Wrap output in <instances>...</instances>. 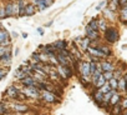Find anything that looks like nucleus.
I'll return each mask as SVG.
<instances>
[{
	"label": "nucleus",
	"instance_id": "2",
	"mask_svg": "<svg viewBox=\"0 0 127 115\" xmlns=\"http://www.w3.org/2000/svg\"><path fill=\"white\" fill-rule=\"evenodd\" d=\"M79 71H80V75L81 76H85V78H91V69H90V63L87 61H84L81 63L80 68H79Z\"/></svg>",
	"mask_w": 127,
	"mask_h": 115
},
{
	"label": "nucleus",
	"instance_id": "4",
	"mask_svg": "<svg viewBox=\"0 0 127 115\" xmlns=\"http://www.w3.org/2000/svg\"><path fill=\"white\" fill-rule=\"evenodd\" d=\"M24 91H25V95L29 98H39L40 95V89L37 86H26Z\"/></svg>",
	"mask_w": 127,
	"mask_h": 115
},
{
	"label": "nucleus",
	"instance_id": "27",
	"mask_svg": "<svg viewBox=\"0 0 127 115\" xmlns=\"http://www.w3.org/2000/svg\"><path fill=\"white\" fill-rule=\"evenodd\" d=\"M98 28H100V30H103V31L107 29L106 18H101V19H98Z\"/></svg>",
	"mask_w": 127,
	"mask_h": 115
},
{
	"label": "nucleus",
	"instance_id": "18",
	"mask_svg": "<svg viewBox=\"0 0 127 115\" xmlns=\"http://www.w3.org/2000/svg\"><path fill=\"white\" fill-rule=\"evenodd\" d=\"M6 16H14V3H8L5 6Z\"/></svg>",
	"mask_w": 127,
	"mask_h": 115
},
{
	"label": "nucleus",
	"instance_id": "40",
	"mask_svg": "<svg viewBox=\"0 0 127 115\" xmlns=\"http://www.w3.org/2000/svg\"><path fill=\"white\" fill-rule=\"evenodd\" d=\"M37 33H39L40 35H44V29H42V28H39V29H37Z\"/></svg>",
	"mask_w": 127,
	"mask_h": 115
},
{
	"label": "nucleus",
	"instance_id": "29",
	"mask_svg": "<svg viewBox=\"0 0 127 115\" xmlns=\"http://www.w3.org/2000/svg\"><path fill=\"white\" fill-rule=\"evenodd\" d=\"M108 83H110V85H111V88L113 90H117L118 89V80L116 78H112L111 80H108Z\"/></svg>",
	"mask_w": 127,
	"mask_h": 115
},
{
	"label": "nucleus",
	"instance_id": "11",
	"mask_svg": "<svg viewBox=\"0 0 127 115\" xmlns=\"http://www.w3.org/2000/svg\"><path fill=\"white\" fill-rule=\"evenodd\" d=\"M19 95H20V93H19V90L15 86H9L6 89V96H9L11 99H18Z\"/></svg>",
	"mask_w": 127,
	"mask_h": 115
},
{
	"label": "nucleus",
	"instance_id": "42",
	"mask_svg": "<svg viewBox=\"0 0 127 115\" xmlns=\"http://www.w3.org/2000/svg\"><path fill=\"white\" fill-rule=\"evenodd\" d=\"M0 29H1V25H0Z\"/></svg>",
	"mask_w": 127,
	"mask_h": 115
},
{
	"label": "nucleus",
	"instance_id": "24",
	"mask_svg": "<svg viewBox=\"0 0 127 115\" xmlns=\"http://www.w3.org/2000/svg\"><path fill=\"white\" fill-rule=\"evenodd\" d=\"M107 83V80L105 79V76H103V73H102V75L98 78V80H97V83H96V85H95V89H100V88H102L105 84Z\"/></svg>",
	"mask_w": 127,
	"mask_h": 115
},
{
	"label": "nucleus",
	"instance_id": "32",
	"mask_svg": "<svg viewBox=\"0 0 127 115\" xmlns=\"http://www.w3.org/2000/svg\"><path fill=\"white\" fill-rule=\"evenodd\" d=\"M79 80H80V83L84 85V86H87L89 84H90V80H89V78H85V76H80L79 78Z\"/></svg>",
	"mask_w": 127,
	"mask_h": 115
},
{
	"label": "nucleus",
	"instance_id": "34",
	"mask_svg": "<svg viewBox=\"0 0 127 115\" xmlns=\"http://www.w3.org/2000/svg\"><path fill=\"white\" fill-rule=\"evenodd\" d=\"M106 4H107L106 1H101V3L96 6V10H102V9H105V8H106Z\"/></svg>",
	"mask_w": 127,
	"mask_h": 115
},
{
	"label": "nucleus",
	"instance_id": "20",
	"mask_svg": "<svg viewBox=\"0 0 127 115\" xmlns=\"http://www.w3.org/2000/svg\"><path fill=\"white\" fill-rule=\"evenodd\" d=\"M36 8H37L39 11H44V10H46L49 6H47V4L45 3V0H37V1H36Z\"/></svg>",
	"mask_w": 127,
	"mask_h": 115
},
{
	"label": "nucleus",
	"instance_id": "25",
	"mask_svg": "<svg viewBox=\"0 0 127 115\" xmlns=\"http://www.w3.org/2000/svg\"><path fill=\"white\" fill-rule=\"evenodd\" d=\"M10 60H11V54H10V51H8V53H5L4 55L0 56V61H3V63L9 64V63H10Z\"/></svg>",
	"mask_w": 127,
	"mask_h": 115
},
{
	"label": "nucleus",
	"instance_id": "14",
	"mask_svg": "<svg viewBox=\"0 0 127 115\" xmlns=\"http://www.w3.org/2000/svg\"><path fill=\"white\" fill-rule=\"evenodd\" d=\"M107 4H108L107 6H108L111 10H113V11H117V10H120V8H121L120 0H108Z\"/></svg>",
	"mask_w": 127,
	"mask_h": 115
},
{
	"label": "nucleus",
	"instance_id": "7",
	"mask_svg": "<svg viewBox=\"0 0 127 115\" xmlns=\"http://www.w3.org/2000/svg\"><path fill=\"white\" fill-rule=\"evenodd\" d=\"M118 19L121 23L123 24H127V4L122 5L118 10Z\"/></svg>",
	"mask_w": 127,
	"mask_h": 115
},
{
	"label": "nucleus",
	"instance_id": "9",
	"mask_svg": "<svg viewBox=\"0 0 127 115\" xmlns=\"http://www.w3.org/2000/svg\"><path fill=\"white\" fill-rule=\"evenodd\" d=\"M36 11H37V8H36V5H34L32 3H26V6H25V15H28V16H32V15H35L36 14Z\"/></svg>",
	"mask_w": 127,
	"mask_h": 115
},
{
	"label": "nucleus",
	"instance_id": "37",
	"mask_svg": "<svg viewBox=\"0 0 127 115\" xmlns=\"http://www.w3.org/2000/svg\"><path fill=\"white\" fill-rule=\"evenodd\" d=\"M6 71H8V70H4V69H0V80H1V79H4V78H5V75H6Z\"/></svg>",
	"mask_w": 127,
	"mask_h": 115
},
{
	"label": "nucleus",
	"instance_id": "35",
	"mask_svg": "<svg viewBox=\"0 0 127 115\" xmlns=\"http://www.w3.org/2000/svg\"><path fill=\"white\" fill-rule=\"evenodd\" d=\"M120 104H121L122 109L126 110V109H127V98H123V99H122V103H120Z\"/></svg>",
	"mask_w": 127,
	"mask_h": 115
},
{
	"label": "nucleus",
	"instance_id": "30",
	"mask_svg": "<svg viewBox=\"0 0 127 115\" xmlns=\"http://www.w3.org/2000/svg\"><path fill=\"white\" fill-rule=\"evenodd\" d=\"M100 90H101V91H102L103 94H107L108 91H111V90H112V88H111L110 83L107 81V83H106V84H105V85H103L102 88H100Z\"/></svg>",
	"mask_w": 127,
	"mask_h": 115
},
{
	"label": "nucleus",
	"instance_id": "13",
	"mask_svg": "<svg viewBox=\"0 0 127 115\" xmlns=\"http://www.w3.org/2000/svg\"><path fill=\"white\" fill-rule=\"evenodd\" d=\"M100 65H101V69H102V71H113V70H115V66H113V64H112L111 61H108V60H105V61H102Z\"/></svg>",
	"mask_w": 127,
	"mask_h": 115
},
{
	"label": "nucleus",
	"instance_id": "31",
	"mask_svg": "<svg viewBox=\"0 0 127 115\" xmlns=\"http://www.w3.org/2000/svg\"><path fill=\"white\" fill-rule=\"evenodd\" d=\"M8 51H10V46H5V45H3V44H0V56L4 55V54L8 53Z\"/></svg>",
	"mask_w": 127,
	"mask_h": 115
},
{
	"label": "nucleus",
	"instance_id": "38",
	"mask_svg": "<svg viewBox=\"0 0 127 115\" xmlns=\"http://www.w3.org/2000/svg\"><path fill=\"white\" fill-rule=\"evenodd\" d=\"M0 18H6L5 8H0Z\"/></svg>",
	"mask_w": 127,
	"mask_h": 115
},
{
	"label": "nucleus",
	"instance_id": "21",
	"mask_svg": "<svg viewBox=\"0 0 127 115\" xmlns=\"http://www.w3.org/2000/svg\"><path fill=\"white\" fill-rule=\"evenodd\" d=\"M96 48H98V49H100V51H101L105 56H110V55L112 54V53H111V49H110L108 46H106V45H100V46L97 45Z\"/></svg>",
	"mask_w": 127,
	"mask_h": 115
},
{
	"label": "nucleus",
	"instance_id": "8",
	"mask_svg": "<svg viewBox=\"0 0 127 115\" xmlns=\"http://www.w3.org/2000/svg\"><path fill=\"white\" fill-rule=\"evenodd\" d=\"M0 44H3L5 46H9L10 40H9V34L6 30L4 29H0Z\"/></svg>",
	"mask_w": 127,
	"mask_h": 115
},
{
	"label": "nucleus",
	"instance_id": "19",
	"mask_svg": "<svg viewBox=\"0 0 127 115\" xmlns=\"http://www.w3.org/2000/svg\"><path fill=\"white\" fill-rule=\"evenodd\" d=\"M91 29H94V30H98L100 31V28H98V19L97 18H92L90 21H89V24H87Z\"/></svg>",
	"mask_w": 127,
	"mask_h": 115
},
{
	"label": "nucleus",
	"instance_id": "36",
	"mask_svg": "<svg viewBox=\"0 0 127 115\" xmlns=\"http://www.w3.org/2000/svg\"><path fill=\"white\" fill-rule=\"evenodd\" d=\"M6 113V108L4 104H0V115H4Z\"/></svg>",
	"mask_w": 127,
	"mask_h": 115
},
{
	"label": "nucleus",
	"instance_id": "23",
	"mask_svg": "<svg viewBox=\"0 0 127 115\" xmlns=\"http://www.w3.org/2000/svg\"><path fill=\"white\" fill-rule=\"evenodd\" d=\"M15 76H16V79H19V80H23L24 78H26V76H29V74H26L21 68L20 69H18L16 71H15Z\"/></svg>",
	"mask_w": 127,
	"mask_h": 115
},
{
	"label": "nucleus",
	"instance_id": "39",
	"mask_svg": "<svg viewBox=\"0 0 127 115\" xmlns=\"http://www.w3.org/2000/svg\"><path fill=\"white\" fill-rule=\"evenodd\" d=\"M54 1H55V0H45V3L47 4V6H51L54 4Z\"/></svg>",
	"mask_w": 127,
	"mask_h": 115
},
{
	"label": "nucleus",
	"instance_id": "3",
	"mask_svg": "<svg viewBox=\"0 0 127 115\" xmlns=\"http://www.w3.org/2000/svg\"><path fill=\"white\" fill-rule=\"evenodd\" d=\"M41 98L46 101V103H57L59 100H57V98H56V95L52 93V91H49V90H44L42 91V94H41Z\"/></svg>",
	"mask_w": 127,
	"mask_h": 115
},
{
	"label": "nucleus",
	"instance_id": "16",
	"mask_svg": "<svg viewBox=\"0 0 127 115\" xmlns=\"http://www.w3.org/2000/svg\"><path fill=\"white\" fill-rule=\"evenodd\" d=\"M122 106H121V104L118 103V104H116V105H113V106H111V110H110V113L112 114V115H121V113H122Z\"/></svg>",
	"mask_w": 127,
	"mask_h": 115
},
{
	"label": "nucleus",
	"instance_id": "41",
	"mask_svg": "<svg viewBox=\"0 0 127 115\" xmlns=\"http://www.w3.org/2000/svg\"><path fill=\"white\" fill-rule=\"evenodd\" d=\"M51 25H52V21H49V23H46V24H45V26H46V28H49V26H51Z\"/></svg>",
	"mask_w": 127,
	"mask_h": 115
},
{
	"label": "nucleus",
	"instance_id": "10",
	"mask_svg": "<svg viewBox=\"0 0 127 115\" xmlns=\"http://www.w3.org/2000/svg\"><path fill=\"white\" fill-rule=\"evenodd\" d=\"M21 83H23V85H25V86H37V84H39V83L35 80V78L31 76V75L24 78V79L21 80Z\"/></svg>",
	"mask_w": 127,
	"mask_h": 115
},
{
	"label": "nucleus",
	"instance_id": "5",
	"mask_svg": "<svg viewBox=\"0 0 127 115\" xmlns=\"http://www.w3.org/2000/svg\"><path fill=\"white\" fill-rule=\"evenodd\" d=\"M91 96H92L94 101L100 106V105L102 104V101H103V96H105V94H103L100 89H95V90L91 93Z\"/></svg>",
	"mask_w": 127,
	"mask_h": 115
},
{
	"label": "nucleus",
	"instance_id": "15",
	"mask_svg": "<svg viewBox=\"0 0 127 115\" xmlns=\"http://www.w3.org/2000/svg\"><path fill=\"white\" fill-rule=\"evenodd\" d=\"M52 45L57 49V51L64 50V49H67V41H65V40H59V41H55Z\"/></svg>",
	"mask_w": 127,
	"mask_h": 115
},
{
	"label": "nucleus",
	"instance_id": "28",
	"mask_svg": "<svg viewBox=\"0 0 127 115\" xmlns=\"http://www.w3.org/2000/svg\"><path fill=\"white\" fill-rule=\"evenodd\" d=\"M13 108L15 109V110H18V111H26L29 108L26 106V105H24V104H15V105H13Z\"/></svg>",
	"mask_w": 127,
	"mask_h": 115
},
{
	"label": "nucleus",
	"instance_id": "26",
	"mask_svg": "<svg viewBox=\"0 0 127 115\" xmlns=\"http://www.w3.org/2000/svg\"><path fill=\"white\" fill-rule=\"evenodd\" d=\"M118 89L127 91V83H126V79H125L123 76H122V78L118 80Z\"/></svg>",
	"mask_w": 127,
	"mask_h": 115
},
{
	"label": "nucleus",
	"instance_id": "6",
	"mask_svg": "<svg viewBox=\"0 0 127 115\" xmlns=\"http://www.w3.org/2000/svg\"><path fill=\"white\" fill-rule=\"evenodd\" d=\"M86 36H87L89 39H91L92 41H96V40L100 39V31H98V30H94V29H91V28L87 25V26H86Z\"/></svg>",
	"mask_w": 127,
	"mask_h": 115
},
{
	"label": "nucleus",
	"instance_id": "12",
	"mask_svg": "<svg viewBox=\"0 0 127 115\" xmlns=\"http://www.w3.org/2000/svg\"><path fill=\"white\" fill-rule=\"evenodd\" d=\"M103 18H106V19H108V20H116V11H113V10H111L108 6H106L105 9H103Z\"/></svg>",
	"mask_w": 127,
	"mask_h": 115
},
{
	"label": "nucleus",
	"instance_id": "22",
	"mask_svg": "<svg viewBox=\"0 0 127 115\" xmlns=\"http://www.w3.org/2000/svg\"><path fill=\"white\" fill-rule=\"evenodd\" d=\"M120 101H121V95H120V94H117V93H115V94L112 95L111 100H110V106H113V105L118 104Z\"/></svg>",
	"mask_w": 127,
	"mask_h": 115
},
{
	"label": "nucleus",
	"instance_id": "33",
	"mask_svg": "<svg viewBox=\"0 0 127 115\" xmlns=\"http://www.w3.org/2000/svg\"><path fill=\"white\" fill-rule=\"evenodd\" d=\"M103 76H105V79L108 81V80H111V79L113 78V71H103Z\"/></svg>",
	"mask_w": 127,
	"mask_h": 115
},
{
	"label": "nucleus",
	"instance_id": "1",
	"mask_svg": "<svg viewBox=\"0 0 127 115\" xmlns=\"http://www.w3.org/2000/svg\"><path fill=\"white\" fill-rule=\"evenodd\" d=\"M120 39V33L116 28L113 26H107V29L105 30V40L110 44L116 43Z\"/></svg>",
	"mask_w": 127,
	"mask_h": 115
},
{
	"label": "nucleus",
	"instance_id": "17",
	"mask_svg": "<svg viewBox=\"0 0 127 115\" xmlns=\"http://www.w3.org/2000/svg\"><path fill=\"white\" fill-rule=\"evenodd\" d=\"M18 5H19V16H24L25 15V6H26L25 0H18Z\"/></svg>",
	"mask_w": 127,
	"mask_h": 115
}]
</instances>
